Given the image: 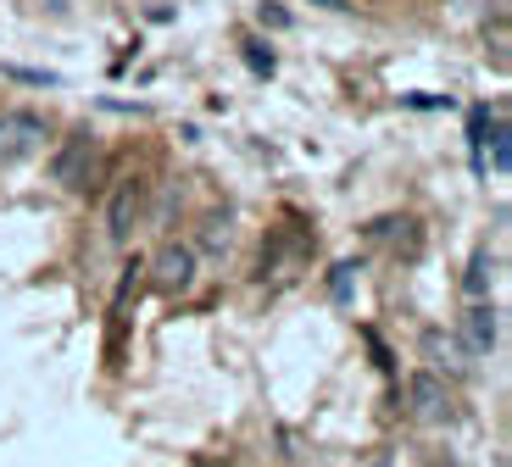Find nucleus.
I'll use <instances>...</instances> for the list:
<instances>
[{"instance_id":"f257e3e1","label":"nucleus","mask_w":512,"mask_h":467,"mask_svg":"<svg viewBox=\"0 0 512 467\" xmlns=\"http://www.w3.org/2000/svg\"><path fill=\"white\" fill-rule=\"evenodd\" d=\"M95 173H101V139H95L90 128H73L51 156V178L62 184V190L84 195L95 184Z\"/></svg>"},{"instance_id":"f03ea898","label":"nucleus","mask_w":512,"mask_h":467,"mask_svg":"<svg viewBox=\"0 0 512 467\" xmlns=\"http://www.w3.org/2000/svg\"><path fill=\"white\" fill-rule=\"evenodd\" d=\"M45 145V117L39 112H0V167H17Z\"/></svg>"},{"instance_id":"7ed1b4c3","label":"nucleus","mask_w":512,"mask_h":467,"mask_svg":"<svg viewBox=\"0 0 512 467\" xmlns=\"http://www.w3.org/2000/svg\"><path fill=\"white\" fill-rule=\"evenodd\" d=\"M140 212H145V178H123L112 190V201H106V234H112L117 245H128Z\"/></svg>"},{"instance_id":"20e7f679","label":"nucleus","mask_w":512,"mask_h":467,"mask_svg":"<svg viewBox=\"0 0 512 467\" xmlns=\"http://www.w3.org/2000/svg\"><path fill=\"white\" fill-rule=\"evenodd\" d=\"M407 395H412V417L418 423H451V395L435 373H412Z\"/></svg>"},{"instance_id":"39448f33","label":"nucleus","mask_w":512,"mask_h":467,"mask_svg":"<svg viewBox=\"0 0 512 467\" xmlns=\"http://www.w3.org/2000/svg\"><path fill=\"white\" fill-rule=\"evenodd\" d=\"M462 340H468V351L474 356H490L501 345V312L485 301H474L468 312H462Z\"/></svg>"},{"instance_id":"423d86ee","label":"nucleus","mask_w":512,"mask_h":467,"mask_svg":"<svg viewBox=\"0 0 512 467\" xmlns=\"http://www.w3.org/2000/svg\"><path fill=\"white\" fill-rule=\"evenodd\" d=\"M195 284V251L190 245H167L162 256H156V290L162 295H184Z\"/></svg>"},{"instance_id":"0eeeda50","label":"nucleus","mask_w":512,"mask_h":467,"mask_svg":"<svg viewBox=\"0 0 512 467\" xmlns=\"http://www.w3.org/2000/svg\"><path fill=\"white\" fill-rule=\"evenodd\" d=\"M496 256L490 251H479L474 262H468V278H462V290H468V301H485V290H490V278H496Z\"/></svg>"},{"instance_id":"6e6552de","label":"nucleus","mask_w":512,"mask_h":467,"mask_svg":"<svg viewBox=\"0 0 512 467\" xmlns=\"http://www.w3.org/2000/svg\"><path fill=\"white\" fill-rule=\"evenodd\" d=\"M245 67H251L256 78H273V45H262V39H245Z\"/></svg>"},{"instance_id":"1a4fd4ad","label":"nucleus","mask_w":512,"mask_h":467,"mask_svg":"<svg viewBox=\"0 0 512 467\" xmlns=\"http://www.w3.org/2000/svg\"><path fill=\"white\" fill-rule=\"evenodd\" d=\"M490 162H496V173H507V123H496V139H490Z\"/></svg>"},{"instance_id":"9d476101","label":"nucleus","mask_w":512,"mask_h":467,"mask_svg":"<svg viewBox=\"0 0 512 467\" xmlns=\"http://www.w3.org/2000/svg\"><path fill=\"white\" fill-rule=\"evenodd\" d=\"M351 273H357V267H351V262H340V267H334V278H329V290L340 295V301L351 295Z\"/></svg>"},{"instance_id":"9b49d317","label":"nucleus","mask_w":512,"mask_h":467,"mask_svg":"<svg viewBox=\"0 0 512 467\" xmlns=\"http://www.w3.org/2000/svg\"><path fill=\"white\" fill-rule=\"evenodd\" d=\"M262 23H273V28H290V12H279V6H262Z\"/></svg>"}]
</instances>
